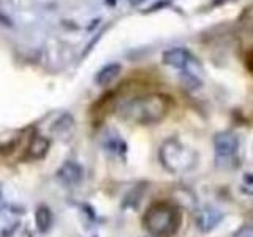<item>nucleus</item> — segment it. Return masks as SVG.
Segmentation results:
<instances>
[{
  "label": "nucleus",
  "mask_w": 253,
  "mask_h": 237,
  "mask_svg": "<svg viewBox=\"0 0 253 237\" xmlns=\"http://www.w3.org/2000/svg\"><path fill=\"white\" fill-rule=\"evenodd\" d=\"M171 108V101L165 95L150 93L142 97L131 98L124 103L121 108V116L125 120L139 125H150L163 120Z\"/></svg>",
  "instance_id": "1"
},
{
  "label": "nucleus",
  "mask_w": 253,
  "mask_h": 237,
  "mask_svg": "<svg viewBox=\"0 0 253 237\" xmlns=\"http://www.w3.org/2000/svg\"><path fill=\"white\" fill-rule=\"evenodd\" d=\"M237 147H239V141L229 131L218 133L213 138V150L218 158H231L237 152Z\"/></svg>",
  "instance_id": "5"
},
{
  "label": "nucleus",
  "mask_w": 253,
  "mask_h": 237,
  "mask_svg": "<svg viewBox=\"0 0 253 237\" xmlns=\"http://www.w3.org/2000/svg\"><path fill=\"white\" fill-rule=\"evenodd\" d=\"M247 67H249V70L252 71V75H253V51L247 55Z\"/></svg>",
  "instance_id": "12"
},
{
  "label": "nucleus",
  "mask_w": 253,
  "mask_h": 237,
  "mask_svg": "<svg viewBox=\"0 0 253 237\" xmlns=\"http://www.w3.org/2000/svg\"><path fill=\"white\" fill-rule=\"evenodd\" d=\"M163 63L169 65L172 68H179V70H185L188 76L198 78L200 75V65L198 62L193 59V55L188 51L182 49V47H174V49H169L163 54Z\"/></svg>",
  "instance_id": "4"
},
{
  "label": "nucleus",
  "mask_w": 253,
  "mask_h": 237,
  "mask_svg": "<svg viewBox=\"0 0 253 237\" xmlns=\"http://www.w3.org/2000/svg\"><path fill=\"white\" fill-rule=\"evenodd\" d=\"M142 223L147 233L154 237H171L179 229L180 217L174 205L168 202H157L147 209Z\"/></svg>",
  "instance_id": "2"
},
{
  "label": "nucleus",
  "mask_w": 253,
  "mask_h": 237,
  "mask_svg": "<svg viewBox=\"0 0 253 237\" xmlns=\"http://www.w3.org/2000/svg\"><path fill=\"white\" fill-rule=\"evenodd\" d=\"M52 221V217H51V212L49 209L46 207H38L37 210V225H38V229L42 233H44L47 228H49Z\"/></svg>",
  "instance_id": "10"
},
{
  "label": "nucleus",
  "mask_w": 253,
  "mask_h": 237,
  "mask_svg": "<svg viewBox=\"0 0 253 237\" xmlns=\"http://www.w3.org/2000/svg\"><path fill=\"white\" fill-rule=\"evenodd\" d=\"M83 168L75 161H67L57 172V177L65 185H78L83 180Z\"/></svg>",
  "instance_id": "7"
},
{
  "label": "nucleus",
  "mask_w": 253,
  "mask_h": 237,
  "mask_svg": "<svg viewBox=\"0 0 253 237\" xmlns=\"http://www.w3.org/2000/svg\"><path fill=\"white\" fill-rule=\"evenodd\" d=\"M160 160L169 172L180 174L193 168L198 161V155L192 149L180 144L177 139H168L160 149Z\"/></svg>",
  "instance_id": "3"
},
{
  "label": "nucleus",
  "mask_w": 253,
  "mask_h": 237,
  "mask_svg": "<svg viewBox=\"0 0 253 237\" xmlns=\"http://www.w3.org/2000/svg\"><path fill=\"white\" fill-rule=\"evenodd\" d=\"M119 73H121V65H117V63H111V65L100 70V73L97 75V78H95V79H97L98 85L106 87L119 76Z\"/></svg>",
  "instance_id": "9"
},
{
  "label": "nucleus",
  "mask_w": 253,
  "mask_h": 237,
  "mask_svg": "<svg viewBox=\"0 0 253 237\" xmlns=\"http://www.w3.org/2000/svg\"><path fill=\"white\" fill-rule=\"evenodd\" d=\"M236 237H253V225L242 226L239 231L236 233Z\"/></svg>",
  "instance_id": "11"
},
{
  "label": "nucleus",
  "mask_w": 253,
  "mask_h": 237,
  "mask_svg": "<svg viewBox=\"0 0 253 237\" xmlns=\"http://www.w3.org/2000/svg\"><path fill=\"white\" fill-rule=\"evenodd\" d=\"M221 220H223V213L220 210L213 209V207H206L200 212V215L196 218V223L203 233H209L220 223Z\"/></svg>",
  "instance_id": "6"
},
{
  "label": "nucleus",
  "mask_w": 253,
  "mask_h": 237,
  "mask_svg": "<svg viewBox=\"0 0 253 237\" xmlns=\"http://www.w3.org/2000/svg\"><path fill=\"white\" fill-rule=\"evenodd\" d=\"M47 150H49V141L43 136H37L30 142L27 157L30 160H42L43 157H46Z\"/></svg>",
  "instance_id": "8"
}]
</instances>
